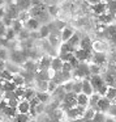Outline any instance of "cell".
I'll list each match as a JSON object with an SVG mask.
<instances>
[{
	"label": "cell",
	"instance_id": "obj_1",
	"mask_svg": "<svg viewBox=\"0 0 116 122\" xmlns=\"http://www.w3.org/2000/svg\"><path fill=\"white\" fill-rule=\"evenodd\" d=\"M85 110H86V108H82V106H73V108L71 109H67V116H68L69 119H81L82 117H84V113Z\"/></svg>",
	"mask_w": 116,
	"mask_h": 122
},
{
	"label": "cell",
	"instance_id": "obj_2",
	"mask_svg": "<svg viewBox=\"0 0 116 122\" xmlns=\"http://www.w3.org/2000/svg\"><path fill=\"white\" fill-rule=\"evenodd\" d=\"M63 105L65 109H71L77 105V95L73 92H67L63 97Z\"/></svg>",
	"mask_w": 116,
	"mask_h": 122
},
{
	"label": "cell",
	"instance_id": "obj_3",
	"mask_svg": "<svg viewBox=\"0 0 116 122\" xmlns=\"http://www.w3.org/2000/svg\"><path fill=\"white\" fill-rule=\"evenodd\" d=\"M89 81H90V84H91V87H93L94 93L97 92V91L99 89L103 84H106L104 80H103V77L100 76V75H90V76H89Z\"/></svg>",
	"mask_w": 116,
	"mask_h": 122
},
{
	"label": "cell",
	"instance_id": "obj_4",
	"mask_svg": "<svg viewBox=\"0 0 116 122\" xmlns=\"http://www.w3.org/2000/svg\"><path fill=\"white\" fill-rule=\"evenodd\" d=\"M76 77H80V79H85V77H89L90 76V72H89V66L86 63H80L78 66L76 67Z\"/></svg>",
	"mask_w": 116,
	"mask_h": 122
},
{
	"label": "cell",
	"instance_id": "obj_5",
	"mask_svg": "<svg viewBox=\"0 0 116 122\" xmlns=\"http://www.w3.org/2000/svg\"><path fill=\"white\" fill-rule=\"evenodd\" d=\"M111 105V101L108 100L107 97H100L97 102V106H95V112H102V113H106L108 110Z\"/></svg>",
	"mask_w": 116,
	"mask_h": 122
},
{
	"label": "cell",
	"instance_id": "obj_6",
	"mask_svg": "<svg viewBox=\"0 0 116 122\" xmlns=\"http://www.w3.org/2000/svg\"><path fill=\"white\" fill-rule=\"evenodd\" d=\"M73 54H74V56L78 59L80 63H82V62L85 63L89 58H91V54H90L89 51H86V50H82V49H76Z\"/></svg>",
	"mask_w": 116,
	"mask_h": 122
},
{
	"label": "cell",
	"instance_id": "obj_7",
	"mask_svg": "<svg viewBox=\"0 0 116 122\" xmlns=\"http://www.w3.org/2000/svg\"><path fill=\"white\" fill-rule=\"evenodd\" d=\"M17 109V113H21V114H29L30 112V102L29 101H20L18 104L16 105Z\"/></svg>",
	"mask_w": 116,
	"mask_h": 122
},
{
	"label": "cell",
	"instance_id": "obj_8",
	"mask_svg": "<svg viewBox=\"0 0 116 122\" xmlns=\"http://www.w3.org/2000/svg\"><path fill=\"white\" fill-rule=\"evenodd\" d=\"M82 93H85L86 96H91L93 93H94V91H93V87L91 84H90L89 81V77H85V79H82V89H81Z\"/></svg>",
	"mask_w": 116,
	"mask_h": 122
},
{
	"label": "cell",
	"instance_id": "obj_9",
	"mask_svg": "<svg viewBox=\"0 0 116 122\" xmlns=\"http://www.w3.org/2000/svg\"><path fill=\"white\" fill-rule=\"evenodd\" d=\"M91 59H93V63H94V64L100 66V64L106 63V61H107V56H106L104 53H97V51H95L94 55H91Z\"/></svg>",
	"mask_w": 116,
	"mask_h": 122
},
{
	"label": "cell",
	"instance_id": "obj_10",
	"mask_svg": "<svg viewBox=\"0 0 116 122\" xmlns=\"http://www.w3.org/2000/svg\"><path fill=\"white\" fill-rule=\"evenodd\" d=\"M91 9H93V12L94 13H97V15H103V13H106L107 12V4H104V3H97V4H94V5H91Z\"/></svg>",
	"mask_w": 116,
	"mask_h": 122
},
{
	"label": "cell",
	"instance_id": "obj_11",
	"mask_svg": "<svg viewBox=\"0 0 116 122\" xmlns=\"http://www.w3.org/2000/svg\"><path fill=\"white\" fill-rule=\"evenodd\" d=\"M77 105L82 106V108H87L89 106V96H86L85 93H78L77 95Z\"/></svg>",
	"mask_w": 116,
	"mask_h": 122
},
{
	"label": "cell",
	"instance_id": "obj_12",
	"mask_svg": "<svg viewBox=\"0 0 116 122\" xmlns=\"http://www.w3.org/2000/svg\"><path fill=\"white\" fill-rule=\"evenodd\" d=\"M80 49H82V50H86V51H91L93 49V42L90 41L89 37H84L81 41H80Z\"/></svg>",
	"mask_w": 116,
	"mask_h": 122
},
{
	"label": "cell",
	"instance_id": "obj_13",
	"mask_svg": "<svg viewBox=\"0 0 116 122\" xmlns=\"http://www.w3.org/2000/svg\"><path fill=\"white\" fill-rule=\"evenodd\" d=\"M1 112H3L4 116H7L8 118H14V116L17 114V109H16V106H11V105H7Z\"/></svg>",
	"mask_w": 116,
	"mask_h": 122
},
{
	"label": "cell",
	"instance_id": "obj_14",
	"mask_svg": "<svg viewBox=\"0 0 116 122\" xmlns=\"http://www.w3.org/2000/svg\"><path fill=\"white\" fill-rule=\"evenodd\" d=\"M26 26L29 28V29H31V30L39 29V28H40L39 20H38V19H34V17H30V19H27V21H26Z\"/></svg>",
	"mask_w": 116,
	"mask_h": 122
},
{
	"label": "cell",
	"instance_id": "obj_15",
	"mask_svg": "<svg viewBox=\"0 0 116 122\" xmlns=\"http://www.w3.org/2000/svg\"><path fill=\"white\" fill-rule=\"evenodd\" d=\"M103 80H104V83L108 87H116V76L113 74H111V72H107L106 76L103 77Z\"/></svg>",
	"mask_w": 116,
	"mask_h": 122
},
{
	"label": "cell",
	"instance_id": "obj_16",
	"mask_svg": "<svg viewBox=\"0 0 116 122\" xmlns=\"http://www.w3.org/2000/svg\"><path fill=\"white\" fill-rule=\"evenodd\" d=\"M73 34H74V32L72 29H69V28H64L63 32H61V37L60 38H61V41H63V42H68V40Z\"/></svg>",
	"mask_w": 116,
	"mask_h": 122
},
{
	"label": "cell",
	"instance_id": "obj_17",
	"mask_svg": "<svg viewBox=\"0 0 116 122\" xmlns=\"http://www.w3.org/2000/svg\"><path fill=\"white\" fill-rule=\"evenodd\" d=\"M80 41H81V40H80V37L76 34V33H74V34L68 40V42H67V43H68L69 46H72L73 49H76L77 46H80Z\"/></svg>",
	"mask_w": 116,
	"mask_h": 122
},
{
	"label": "cell",
	"instance_id": "obj_18",
	"mask_svg": "<svg viewBox=\"0 0 116 122\" xmlns=\"http://www.w3.org/2000/svg\"><path fill=\"white\" fill-rule=\"evenodd\" d=\"M51 67H52V70H55V71H61V67H63V61H61L60 58H55L51 61Z\"/></svg>",
	"mask_w": 116,
	"mask_h": 122
},
{
	"label": "cell",
	"instance_id": "obj_19",
	"mask_svg": "<svg viewBox=\"0 0 116 122\" xmlns=\"http://www.w3.org/2000/svg\"><path fill=\"white\" fill-rule=\"evenodd\" d=\"M93 49H94L97 53H104L106 45L102 41H97V42H93Z\"/></svg>",
	"mask_w": 116,
	"mask_h": 122
},
{
	"label": "cell",
	"instance_id": "obj_20",
	"mask_svg": "<svg viewBox=\"0 0 116 122\" xmlns=\"http://www.w3.org/2000/svg\"><path fill=\"white\" fill-rule=\"evenodd\" d=\"M106 118L107 117L104 116V113H102V112H95L94 117L91 118V122H104Z\"/></svg>",
	"mask_w": 116,
	"mask_h": 122
},
{
	"label": "cell",
	"instance_id": "obj_21",
	"mask_svg": "<svg viewBox=\"0 0 116 122\" xmlns=\"http://www.w3.org/2000/svg\"><path fill=\"white\" fill-rule=\"evenodd\" d=\"M104 97H107L110 101L115 100L116 98V87H108V91H107Z\"/></svg>",
	"mask_w": 116,
	"mask_h": 122
},
{
	"label": "cell",
	"instance_id": "obj_22",
	"mask_svg": "<svg viewBox=\"0 0 116 122\" xmlns=\"http://www.w3.org/2000/svg\"><path fill=\"white\" fill-rule=\"evenodd\" d=\"M29 116L27 114H21V113H17L13 118V122H29Z\"/></svg>",
	"mask_w": 116,
	"mask_h": 122
},
{
	"label": "cell",
	"instance_id": "obj_23",
	"mask_svg": "<svg viewBox=\"0 0 116 122\" xmlns=\"http://www.w3.org/2000/svg\"><path fill=\"white\" fill-rule=\"evenodd\" d=\"M99 71H100V68H99V66L98 64H90L89 66V72H90V75H99Z\"/></svg>",
	"mask_w": 116,
	"mask_h": 122
},
{
	"label": "cell",
	"instance_id": "obj_24",
	"mask_svg": "<svg viewBox=\"0 0 116 122\" xmlns=\"http://www.w3.org/2000/svg\"><path fill=\"white\" fill-rule=\"evenodd\" d=\"M81 89H82V80L81 81H77V83H73V88H72V92L78 95L81 93Z\"/></svg>",
	"mask_w": 116,
	"mask_h": 122
},
{
	"label": "cell",
	"instance_id": "obj_25",
	"mask_svg": "<svg viewBox=\"0 0 116 122\" xmlns=\"http://www.w3.org/2000/svg\"><path fill=\"white\" fill-rule=\"evenodd\" d=\"M50 34H51L50 28H48V26H46V25H43V26L40 28V36H42V37H48Z\"/></svg>",
	"mask_w": 116,
	"mask_h": 122
},
{
	"label": "cell",
	"instance_id": "obj_26",
	"mask_svg": "<svg viewBox=\"0 0 116 122\" xmlns=\"http://www.w3.org/2000/svg\"><path fill=\"white\" fill-rule=\"evenodd\" d=\"M47 98H48L47 93H37V100L39 101V102H45Z\"/></svg>",
	"mask_w": 116,
	"mask_h": 122
},
{
	"label": "cell",
	"instance_id": "obj_27",
	"mask_svg": "<svg viewBox=\"0 0 116 122\" xmlns=\"http://www.w3.org/2000/svg\"><path fill=\"white\" fill-rule=\"evenodd\" d=\"M7 29H8V28L5 26V24H4L1 20H0V37H4V36H5Z\"/></svg>",
	"mask_w": 116,
	"mask_h": 122
},
{
	"label": "cell",
	"instance_id": "obj_28",
	"mask_svg": "<svg viewBox=\"0 0 116 122\" xmlns=\"http://www.w3.org/2000/svg\"><path fill=\"white\" fill-rule=\"evenodd\" d=\"M107 112H108V114H110L111 117H116V105L115 104H111Z\"/></svg>",
	"mask_w": 116,
	"mask_h": 122
},
{
	"label": "cell",
	"instance_id": "obj_29",
	"mask_svg": "<svg viewBox=\"0 0 116 122\" xmlns=\"http://www.w3.org/2000/svg\"><path fill=\"white\" fill-rule=\"evenodd\" d=\"M0 59H1V61H5V59H7V51H5V49L0 47Z\"/></svg>",
	"mask_w": 116,
	"mask_h": 122
},
{
	"label": "cell",
	"instance_id": "obj_30",
	"mask_svg": "<svg viewBox=\"0 0 116 122\" xmlns=\"http://www.w3.org/2000/svg\"><path fill=\"white\" fill-rule=\"evenodd\" d=\"M4 70H5V62L0 59V72H3Z\"/></svg>",
	"mask_w": 116,
	"mask_h": 122
},
{
	"label": "cell",
	"instance_id": "obj_31",
	"mask_svg": "<svg viewBox=\"0 0 116 122\" xmlns=\"http://www.w3.org/2000/svg\"><path fill=\"white\" fill-rule=\"evenodd\" d=\"M89 4H91V5H94V4H97V3H99L100 0H86Z\"/></svg>",
	"mask_w": 116,
	"mask_h": 122
},
{
	"label": "cell",
	"instance_id": "obj_32",
	"mask_svg": "<svg viewBox=\"0 0 116 122\" xmlns=\"http://www.w3.org/2000/svg\"><path fill=\"white\" fill-rule=\"evenodd\" d=\"M104 122H115V118H113V117H107Z\"/></svg>",
	"mask_w": 116,
	"mask_h": 122
},
{
	"label": "cell",
	"instance_id": "obj_33",
	"mask_svg": "<svg viewBox=\"0 0 116 122\" xmlns=\"http://www.w3.org/2000/svg\"><path fill=\"white\" fill-rule=\"evenodd\" d=\"M110 38H111V40H112V42H113V43H115V45H116V33H115V34H113V36H111Z\"/></svg>",
	"mask_w": 116,
	"mask_h": 122
},
{
	"label": "cell",
	"instance_id": "obj_34",
	"mask_svg": "<svg viewBox=\"0 0 116 122\" xmlns=\"http://www.w3.org/2000/svg\"><path fill=\"white\" fill-rule=\"evenodd\" d=\"M4 16V8H0V19H3Z\"/></svg>",
	"mask_w": 116,
	"mask_h": 122
},
{
	"label": "cell",
	"instance_id": "obj_35",
	"mask_svg": "<svg viewBox=\"0 0 116 122\" xmlns=\"http://www.w3.org/2000/svg\"><path fill=\"white\" fill-rule=\"evenodd\" d=\"M4 1H5V0H0V8H3V5H4Z\"/></svg>",
	"mask_w": 116,
	"mask_h": 122
},
{
	"label": "cell",
	"instance_id": "obj_36",
	"mask_svg": "<svg viewBox=\"0 0 116 122\" xmlns=\"http://www.w3.org/2000/svg\"><path fill=\"white\" fill-rule=\"evenodd\" d=\"M0 122H5V119H4L3 117H0Z\"/></svg>",
	"mask_w": 116,
	"mask_h": 122
},
{
	"label": "cell",
	"instance_id": "obj_37",
	"mask_svg": "<svg viewBox=\"0 0 116 122\" xmlns=\"http://www.w3.org/2000/svg\"><path fill=\"white\" fill-rule=\"evenodd\" d=\"M115 122H116V118H115Z\"/></svg>",
	"mask_w": 116,
	"mask_h": 122
}]
</instances>
